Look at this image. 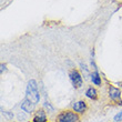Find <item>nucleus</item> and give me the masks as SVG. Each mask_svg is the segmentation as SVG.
I'll use <instances>...</instances> for the list:
<instances>
[{
  "label": "nucleus",
  "instance_id": "nucleus-7",
  "mask_svg": "<svg viewBox=\"0 0 122 122\" xmlns=\"http://www.w3.org/2000/svg\"><path fill=\"white\" fill-rule=\"evenodd\" d=\"M33 122H47V116H46V112L43 110H40L37 112Z\"/></svg>",
  "mask_w": 122,
  "mask_h": 122
},
{
  "label": "nucleus",
  "instance_id": "nucleus-10",
  "mask_svg": "<svg viewBox=\"0 0 122 122\" xmlns=\"http://www.w3.org/2000/svg\"><path fill=\"white\" fill-rule=\"evenodd\" d=\"M114 121H116V122L122 121V111H121V112H119L116 117H114Z\"/></svg>",
  "mask_w": 122,
  "mask_h": 122
},
{
  "label": "nucleus",
  "instance_id": "nucleus-11",
  "mask_svg": "<svg viewBox=\"0 0 122 122\" xmlns=\"http://www.w3.org/2000/svg\"><path fill=\"white\" fill-rule=\"evenodd\" d=\"M5 70H6V66H5V64H1V73H2Z\"/></svg>",
  "mask_w": 122,
  "mask_h": 122
},
{
  "label": "nucleus",
  "instance_id": "nucleus-1",
  "mask_svg": "<svg viewBox=\"0 0 122 122\" xmlns=\"http://www.w3.org/2000/svg\"><path fill=\"white\" fill-rule=\"evenodd\" d=\"M26 96H27V99L30 100L35 104L39 103L40 94H39V90H38V83L33 79L29 80V82H28V86H27V89H26Z\"/></svg>",
  "mask_w": 122,
  "mask_h": 122
},
{
  "label": "nucleus",
  "instance_id": "nucleus-9",
  "mask_svg": "<svg viewBox=\"0 0 122 122\" xmlns=\"http://www.w3.org/2000/svg\"><path fill=\"white\" fill-rule=\"evenodd\" d=\"M86 96H87L88 98H90V99L96 100L97 99V91H96V89H93V88H89V89L87 90V92H86Z\"/></svg>",
  "mask_w": 122,
  "mask_h": 122
},
{
  "label": "nucleus",
  "instance_id": "nucleus-8",
  "mask_svg": "<svg viewBox=\"0 0 122 122\" xmlns=\"http://www.w3.org/2000/svg\"><path fill=\"white\" fill-rule=\"evenodd\" d=\"M91 80H92V82L94 84H97V86H100V84H101V77L99 76L98 71H94V72L91 74Z\"/></svg>",
  "mask_w": 122,
  "mask_h": 122
},
{
  "label": "nucleus",
  "instance_id": "nucleus-3",
  "mask_svg": "<svg viewBox=\"0 0 122 122\" xmlns=\"http://www.w3.org/2000/svg\"><path fill=\"white\" fill-rule=\"evenodd\" d=\"M69 77H70V80L73 84V87L76 88H80L82 86V77H81V74L78 72L77 70H72L69 74Z\"/></svg>",
  "mask_w": 122,
  "mask_h": 122
},
{
  "label": "nucleus",
  "instance_id": "nucleus-6",
  "mask_svg": "<svg viewBox=\"0 0 122 122\" xmlns=\"http://www.w3.org/2000/svg\"><path fill=\"white\" fill-rule=\"evenodd\" d=\"M109 96L112 100H117L119 99L120 96H121V92H120L119 89H117L114 87H110L109 88Z\"/></svg>",
  "mask_w": 122,
  "mask_h": 122
},
{
  "label": "nucleus",
  "instance_id": "nucleus-4",
  "mask_svg": "<svg viewBox=\"0 0 122 122\" xmlns=\"http://www.w3.org/2000/svg\"><path fill=\"white\" fill-rule=\"evenodd\" d=\"M35 103L33 102H31L30 100H28L26 98V99L22 101V103H21V109L25 111V112H28V113H30V112H32L33 110H35Z\"/></svg>",
  "mask_w": 122,
  "mask_h": 122
},
{
  "label": "nucleus",
  "instance_id": "nucleus-2",
  "mask_svg": "<svg viewBox=\"0 0 122 122\" xmlns=\"http://www.w3.org/2000/svg\"><path fill=\"white\" fill-rule=\"evenodd\" d=\"M78 119L79 118L74 112L64 111V112H61L57 117V122H77Z\"/></svg>",
  "mask_w": 122,
  "mask_h": 122
},
{
  "label": "nucleus",
  "instance_id": "nucleus-5",
  "mask_svg": "<svg viewBox=\"0 0 122 122\" xmlns=\"http://www.w3.org/2000/svg\"><path fill=\"white\" fill-rule=\"evenodd\" d=\"M87 109V106H86V102L84 101H78L73 104V110L76 112L79 113H83V111Z\"/></svg>",
  "mask_w": 122,
  "mask_h": 122
}]
</instances>
